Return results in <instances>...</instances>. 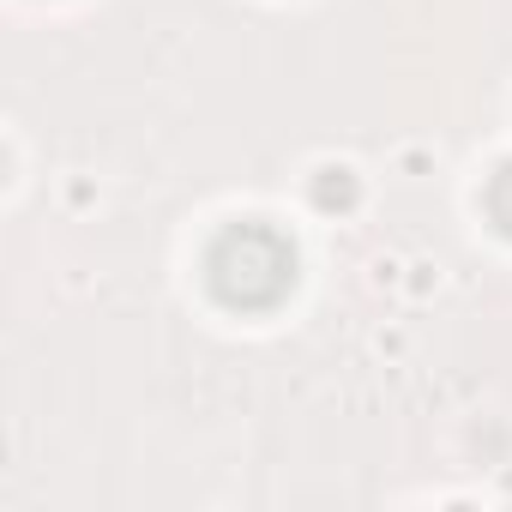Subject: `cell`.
<instances>
[{
  "label": "cell",
  "instance_id": "obj_2",
  "mask_svg": "<svg viewBox=\"0 0 512 512\" xmlns=\"http://www.w3.org/2000/svg\"><path fill=\"white\" fill-rule=\"evenodd\" d=\"M488 217L500 223V235H512V163L488 181Z\"/></svg>",
  "mask_w": 512,
  "mask_h": 512
},
{
  "label": "cell",
  "instance_id": "obj_1",
  "mask_svg": "<svg viewBox=\"0 0 512 512\" xmlns=\"http://www.w3.org/2000/svg\"><path fill=\"white\" fill-rule=\"evenodd\" d=\"M205 278L229 308H278L296 284V253L266 223H229L205 253Z\"/></svg>",
  "mask_w": 512,
  "mask_h": 512
}]
</instances>
